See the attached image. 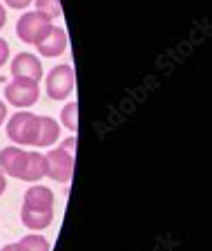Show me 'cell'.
Segmentation results:
<instances>
[{"instance_id":"6da1fadb","label":"cell","mask_w":212,"mask_h":251,"mask_svg":"<svg viewBox=\"0 0 212 251\" xmlns=\"http://www.w3.org/2000/svg\"><path fill=\"white\" fill-rule=\"evenodd\" d=\"M22 225L29 231H45L54 222V191L42 184H34L25 191L21 209Z\"/></svg>"},{"instance_id":"5bb4252c","label":"cell","mask_w":212,"mask_h":251,"mask_svg":"<svg viewBox=\"0 0 212 251\" xmlns=\"http://www.w3.org/2000/svg\"><path fill=\"white\" fill-rule=\"evenodd\" d=\"M36 2V11H41V14L49 16V18H56V16L63 14V7H61V0H34Z\"/></svg>"},{"instance_id":"ac0fdd59","label":"cell","mask_w":212,"mask_h":251,"mask_svg":"<svg viewBox=\"0 0 212 251\" xmlns=\"http://www.w3.org/2000/svg\"><path fill=\"white\" fill-rule=\"evenodd\" d=\"M5 23H7V11H5V5L0 2V29L5 27Z\"/></svg>"},{"instance_id":"5b68a950","label":"cell","mask_w":212,"mask_h":251,"mask_svg":"<svg viewBox=\"0 0 212 251\" xmlns=\"http://www.w3.org/2000/svg\"><path fill=\"white\" fill-rule=\"evenodd\" d=\"M74 83H76V74L69 63H61L54 65L47 74V94L54 101H63L67 99L69 94L74 92Z\"/></svg>"},{"instance_id":"9c48e42d","label":"cell","mask_w":212,"mask_h":251,"mask_svg":"<svg viewBox=\"0 0 212 251\" xmlns=\"http://www.w3.org/2000/svg\"><path fill=\"white\" fill-rule=\"evenodd\" d=\"M11 76H21V78H31V81H41L42 76V65L41 58L36 54L29 52H21L16 54L14 61H11Z\"/></svg>"},{"instance_id":"ffe728a7","label":"cell","mask_w":212,"mask_h":251,"mask_svg":"<svg viewBox=\"0 0 212 251\" xmlns=\"http://www.w3.org/2000/svg\"><path fill=\"white\" fill-rule=\"evenodd\" d=\"M0 251H16V245H5Z\"/></svg>"},{"instance_id":"2e32d148","label":"cell","mask_w":212,"mask_h":251,"mask_svg":"<svg viewBox=\"0 0 212 251\" xmlns=\"http://www.w3.org/2000/svg\"><path fill=\"white\" fill-rule=\"evenodd\" d=\"M34 0H5V5L11 7V9H27Z\"/></svg>"},{"instance_id":"52a82bcc","label":"cell","mask_w":212,"mask_h":251,"mask_svg":"<svg viewBox=\"0 0 212 251\" xmlns=\"http://www.w3.org/2000/svg\"><path fill=\"white\" fill-rule=\"evenodd\" d=\"M27 162H29V151H25L22 146H7L0 151V171L9 175V177H16L22 182Z\"/></svg>"},{"instance_id":"8992f818","label":"cell","mask_w":212,"mask_h":251,"mask_svg":"<svg viewBox=\"0 0 212 251\" xmlns=\"http://www.w3.org/2000/svg\"><path fill=\"white\" fill-rule=\"evenodd\" d=\"M38 94H41V90H38L36 81L14 76V81L7 83L5 88V101L14 108H31L38 101Z\"/></svg>"},{"instance_id":"7a4b0ae2","label":"cell","mask_w":212,"mask_h":251,"mask_svg":"<svg viewBox=\"0 0 212 251\" xmlns=\"http://www.w3.org/2000/svg\"><path fill=\"white\" fill-rule=\"evenodd\" d=\"M45 159H47V177L58 184H67L74 173L76 137H67L63 144H58V148H52V151L47 152Z\"/></svg>"},{"instance_id":"ba28073f","label":"cell","mask_w":212,"mask_h":251,"mask_svg":"<svg viewBox=\"0 0 212 251\" xmlns=\"http://www.w3.org/2000/svg\"><path fill=\"white\" fill-rule=\"evenodd\" d=\"M67 45H69L67 31L56 25H52V29L36 43L38 54H42V56H47V58H56V56H61V54H65L67 52Z\"/></svg>"},{"instance_id":"e0dca14e","label":"cell","mask_w":212,"mask_h":251,"mask_svg":"<svg viewBox=\"0 0 212 251\" xmlns=\"http://www.w3.org/2000/svg\"><path fill=\"white\" fill-rule=\"evenodd\" d=\"M5 119H7V105H5V101L0 99V126L5 124Z\"/></svg>"},{"instance_id":"30bf717a","label":"cell","mask_w":212,"mask_h":251,"mask_svg":"<svg viewBox=\"0 0 212 251\" xmlns=\"http://www.w3.org/2000/svg\"><path fill=\"white\" fill-rule=\"evenodd\" d=\"M61 137V126L52 117H38V132H36V146L47 148L56 144Z\"/></svg>"},{"instance_id":"3957f363","label":"cell","mask_w":212,"mask_h":251,"mask_svg":"<svg viewBox=\"0 0 212 251\" xmlns=\"http://www.w3.org/2000/svg\"><path fill=\"white\" fill-rule=\"evenodd\" d=\"M38 115L29 110H18L7 121V137L18 146H36Z\"/></svg>"},{"instance_id":"4fadbf2b","label":"cell","mask_w":212,"mask_h":251,"mask_svg":"<svg viewBox=\"0 0 212 251\" xmlns=\"http://www.w3.org/2000/svg\"><path fill=\"white\" fill-rule=\"evenodd\" d=\"M61 124L72 132L78 130V103L72 101V103H67L61 110Z\"/></svg>"},{"instance_id":"8fae6325","label":"cell","mask_w":212,"mask_h":251,"mask_svg":"<svg viewBox=\"0 0 212 251\" xmlns=\"http://www.w3.org/2000/svg\"><path fill=\"white\" fill-rule=\"evenodd\" d=\"M47 177V159L45 155L36 151H29V162H27V171L22 182H38V179Z\"/></svg>"},{"instance_id":"d6986e66","label":"cell","mask_w":212,"mask_h":251,"mask_svg":"<svg viewBox=\"0 0 212 251\" xmlns=\"http://www.w3.org/2000/svg\"><path fill=\"white\" fill-rule=\"evenodd\" d=\"M7 191V175L2 171H0V195Z\"/></svg>"},{"instance_id":"7c38bea8","label":"cell","mask_w":212,"mask_h":251,"mask_svg":"<svg viewBox=\"0 0 212 251\" xmlns=\"http://www.w3.org/2000/svg\"><path fill=\"white\" fill-rule=\"evenodd\" d=\"M16 245V251H52V245L47 240L45 235L41 233H29V235H22Z\"/></svg>"},{"instance_id":"9a60e30c","label":"cell","mask_w":212,"mask_h":251,"mask_svg":"<svg viewBox=\"0 0 212 251\" xmlns=\"http://www.w3.org/2000/svg\"><path fill=\"white\" fill-rule=\"evenodd\" d=\"M9 43L5 41V38H0V68L5 65L7 61H9Z\"/></svg>"},{"instance_id":"277c9868","label":"cell","mask_w":212,"mask_h":251,"mask_svg":"<svg viewBox=\"0 0 212 251\" xmlns=\"http://www.w3.org/2000/svg\"><path fill=\"white\" fill-rule=\"evenodd\" d=\"M49 29H52V18L41 11H27L16 23V36L27 45H36Z\"/></svg>"}]
</instances>
